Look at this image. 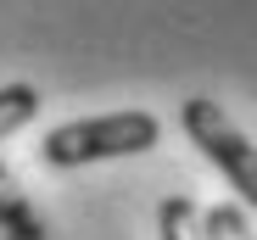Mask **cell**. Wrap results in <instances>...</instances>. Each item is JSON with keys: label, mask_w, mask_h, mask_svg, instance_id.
Listing matches in <instances>:
<instances>
[{"label": "cell", "mask_w": 257, "mask_h": 240, "mask_svg": "<svg viewBox=\"0 0 257 240\" xmlns=\"http://www.w3.org/2000/svg\"><path fill=\"white\" fill-rule=\"evenodd\" d=\"M162 140V123L151 112H106V117H78L45 134L39 156L51 168H84V162H106V156H140Z\"/></svg>", "instance_id": "1"}, {"label": "cell", "mask_w": 257, "mask_h": 240, "mask_svg": "<svg viewBox=\"0 0 257 240\" xmlns=\"http://www.w3.org/2000/svg\"><path fill=\"white\" fill-rule=\"evenodd\" d=\"M179 123H185V134L201 145L207 162L240 190V201L257 207V145L229 123V112H224L218 101H207V95H190L185 112H179Z\"/></svg>", "instance_id": "2"}, {"label": "cell", "mask_w": 257, "mask_h": 240, "mask_svg": "<svg viewBox=\"0 0 257 240\" xmlns=\"http://www.w3.org/2000/svg\"><path fill=\"white\" fill-rule=\"evenodd\" d=\"M0 229H6L12 240H45V229H39L34 207H28V195L17 184V173L0 162Z\"/></svg>", "instance_id": "3"}, {"label": "cell", "mask_w": 257, "mask_h": 240, "mask_svg": "<svg viewBox=\"0 0 257 240\" xmlns=\"http://www.w3.org/2000/svg\"><path fill=\"white\" fill-rule=\"evenodd\" d=\"M157 240H201V207L190 195H168L157 207Z\"/></svg>", "instance_id": "4"}, {"label": "cell", "mask_w": 257, "mask_h": 240, "mask_svg": "<svg viewBox=\"0 0 257 240\" xmlns=\"http://www.w3.org/2000/svg\"><path fill=\"white\" fill-rule=\"evenodd\" d=\"M39 112V90L34 84H6L0 90V140H12L23 123H34Z\"/></svg>", "instance_id": "5"}, {"label": "cell", "mask_w": 257, "mask_h": 240, "mask_svg": "<svg viewBox=\"0 0 257 240\" xmlns=\"http://www.w3.org/2000/svg\"><path fill=\"white\" fill-rule=\"evenodd\" d=\"M201 240H251V223H246V207L235 201H218L201 212Z\"/></svg>", "instance_id": "6"}]
</instances>
